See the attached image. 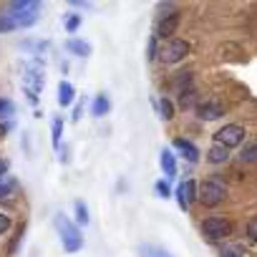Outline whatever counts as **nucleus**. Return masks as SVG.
I'll list each match as a JSON object with an SVG mask.
<instances>
[{"instance_id": "1", "label": "nucleus", "mask_w": 257, "mask_h": 257, "mask_svg": "<svg viewBox=\"0 0 257 257\" xmlns=\"http://www.w3.org/2000/svg\"><path fill=\"white\" fill-rule=\"evenodd\" d=\"M53 224L61 234V242H63V249L66 252H78L83 247V237H81V229L66 217V214H56L53 217Z\"/></svg>"}, {"instance_id": "2", "label": "nucleus", "mask_w": 257, "mask_h": 257, "mask_svg": "<svg viewBox=\"0 0 257 257\" xmlns=\"http://www.w3.org/2000/svg\"><path fill=\"white\" fill-rule=\"evenodd\" d=\"M199 202L207 204V207H217L227 199V187L219 182V179H207L199 184V192H197Z\"/></svg>"}, {"instance_id": "3", "label": "nucleus", "mask_w": 257, "mask_h": 257, "mask_svg": "<svg viewBox=\"0 0 257 257\" xmlns=\"http://www.w3.org/2000/svg\"><path fill=\"white\" fill-rule=\"evenodd\" d=\"M189 53V43L187 41H182V38H169L162 48H159V61L162 63H167V66H174V63H179L184 56Z\"/></svg>"}, {"instance_id": "4", "label": "nucleus", "mask_w": 257, "mask_h": 257, "mask_svg": "<svg viewBox=\"0 0 257 257\" xmlns=\"http://www.w3.org/2000/svg\"><path fill=\"white\" fill-rule=\"evenodd\" d=\"M232 232V222L227 217H207L202 222V234L209 239V242H219V239H227Z\"/></svg>"}, {"instance_id": "5", "label": "nucleus", "mask_w": 257, "mask_h": 257, "mask_svg": "<svg viewBox=\"0 0 257 257\" xmlns=\"http://www.w3.org/2000/svg\"><path fill=\"white\" fill-rule=\"evenodd\" d=\"M244 128L239 126V123H227V126H222L219 132L214 134V142L217 144H224L227 149H234V147H239L242 142H244Z\"/></svg>"}, {"instance_id": "6", "label": "nucleus", "mask_w": 257, "mask_h": 257, "mask_svg": "<svg viewBox=\"0 0 257 257\" xmlns=\"http://www.w3.org/2000/svg\"><path fill=\"white\" fill-rule=\"evenodd\" d=\"M197 192H199V187H197V182H192V179H187V182H182L179 187H177V202H179V209H189V204L194 202V199H199L197 197Z\"/></svg>"}, {"instance_id": "7", "label": "nucleus", "mask_w": 257, "mask_h": 257, "mask_svg": "<svg viewBox=\"0 0 257 257\" xmlns=\"http://www.w3.org/2000/svg\"><path fill=\"white\" fill-rule=\"evenodd\" d=\"M197 116H199L202 121H214V118L224 116V106L217 103V101H204V103H199Z\"/></svg>"}, {"instance_id": "8", "label": "nucleus", "mask_w": 257, "mask_h": 257, "mask_svg": "<svg viewBox=\"0 0 257 257\" xmlns=\"http://www.w3.org/2000/svg\"><path fill=\"white\" fill-rule=\"evenodd\" d=\"M13 21L18 23V28H28L38 21V8H26V11H11Z\"/></svg>"}, {"instance_id": "9", "label": "nucleus", "mask_w": 257, "mask_h": 257, "mask_svg": "<svg viewBox=\"0 0 257 257\" xmlns=\"http://www.w3.org/2000/svg\"><path fill=\"white\" fill-rule=\"evenodd\" d=\"M177 26H179V16H177V13H172V16L162 18V21H159V26H157V38H169V36H174Z\"/></svg>"}, {"instance_id": "10", "label": "nucleus", "mask_w": 257, "mask_h": 257, "mask_svg": "<svg viewBox=\"0 0 257 257\" xmlns=\"http://www.w3.org/2000/svg\"><path fill=\"white\" fill-rule=\"evenodd\" d=\"M174 149H177V152H182V154H184V159H187V162H192V164L199 159V149H197L192 142H187V139H174Z\"/></svg>"}, {"instance_id": "11", "label": "nucleus", "mask_w": 257, "mask_h": 257, "mask_svg": "<svg viewBox=\"0 0 257 257\" xmlns=\"http://www.w3.org/2000/svg\"><path fill=\"white\" fill-rule=\"evenodd\" d=\"M66 48L71 51V53H76V56H81V58H86V56H91V43H86V41H78V38H68L66 41Z\"/></svg>"}, {"instance_id": "12", "label": "nucleus", "mask_w": 257, "mask_h": 257, "mask_svg": "<svg viewBox=\"0 0 257 257\" xmlns=\"http://www.w3.org/2000/svg\"><path fill=\"white\" fill-rule=\"evenodd\" d=\"M207 159H209L212 164H224V162L229 159V149H227L224 144H214V147L207 152Z\"/></svg>"}, {"instance_id": "13", "label": "nucleus", "mask_w": 257, "mask_h": 257, "mask_svg": "<svg viewBox=\"0 0 257 257\" xmlns=\"http://www.w3.org/2000/svg\"><path fill=\"white\" fill-rule=\"evenodd\" d=\"M73 93H76V91H73V86H71L68 81H61V83H58V103H61L63 108L73 103Z\"/></svg>"}, {"instance_id": "14", "label": "nucleus", "mask_w": 257, "mask_h": 257, "mask_svg": "<svg viewBox=\"0 0 257 257\" xmlns=\"http://www.w3.org/2000/svg\"><path fill=\"white\" fill-rule=\"evenodd\" d=\"M162 169H164V174H167V179H172V177H177V159H174V154L172 152H162Z\"/></svg>"}, {"instance_id": "15", "label": "nucleus", "mask_w": 257, "mask_h": 257, "mask_svg": "<svg viewBox=\"0 0 257 257\" xmlns=\"http://www.w3.org/2000/svg\"><path fill=\"white\" fill-rule=\"evenodd\" d=\"M108 108H111V103H108V98L101 93V96H96V101H93V106H91V113H93L96 118H101V116L108 113Z\"/></svg>"}, {"instance_id": "16", "label": "nucleus", "mask_w": 257, "mask_h": 257, "mask_svg": "<svg viewBox=\"0 0 257 257\" xmlns=\"http://www.w3.org/2000/svg\"><path fill=\"white\" fill-rule=\"evenodd\" d=\"M159 111H162V118H164V121L174 118V106H172L169 98H162V101H159Z\"/></svg>"}, {"instance_id": "17", "label": "nucleus", "mask_w": 257, "mask_h": 257, "mask_svg": "<svg viewBox=\"0 0 257 257\" xmlns=\"http://www.w3.org/2000/svg\"><path fill=\"white\" fill-rule=\"evenodd\" d=\"M73 207H76V219H78V224H83V227H86V224H88V209H86V204L78 199Z\"/></svg>"}, {"instance_id": "18", "label": "nucleus", "mask_w": 257, "mask_h": 257, "mask_svg": "<svg viewBox=\"0 0 257 257\" xmlns=\"http://www.w3.org/2000/svg\"><path fill=\"white\" fill-rule=\"evenodd\" d=\"M53 149H58L61 147V132H63V121L61 118H53Z\"/></svg>"}, {"instance_id": "19", "label": "nucleus", "mask_w": 257, "mask_h": 257, "mask_svg": "<svg viewBox=\"0 0 257 257\" xmlns=\"http://www.w3.org/2000/svg\"><path fill=\"white\" fill-rule=\"evenodd\" d=\"M41 0H13V11H26V8H38Z\"/></svg>"}, {"instance_id": "20", "label": "nucleus", "mask_w": 257, "mask_h": 257, "mask_svg": "<svg viewBox=\"0 0 257 257\" xmlns=\"http://www.w3.org/2000/svg\"><path fill=\"white\" fill-rule=\"evenodd\" d=\"M16 113V106H13V101H8V98H0V116H13Z\"/></svg>"}, {"instance_id": "21", "label": "nucleus", "mask_w": 257, "mask_h": 257, "mask_svg": "<svg viewBox=\"0 0 257 257\" xmlns=\"http://www.w3.org/2000/svg\"><path fill=\"white\" fill-rule=\"evenodd\" d=\"M13 28H18V23L13 21V16H3V18H0V33H8Z\"/></svg>"}, {"instance_id": "22", "label": "nucleus", "mask_w": 257, "mask_h": 257, "mask_svg": "<svg viewBox=\"0 0 257 257\" xmlns=\"http://www.w3.org/2000/svg\"><path fill=\"white\" fill-rule=\"evenodd\" d=\"M78 26H81V16L71 13V16H68V21H66V31H68V33H76V31H78Z\"/></svg>"}, {"instance_id": "23", "label": "nucleus", "mask_w": 257, "mask_h": 257, "mask_svg": "<svg viewBox=\"0 0 257 257\" xmlns=\"http://www.w3.org/2000/svg\"><path fill=\"white\" fill-rule=\"evenodd\" d=\"M16 189V179H8L6 184L0 182V199H6V197H11V192Z\"/></svg>"}, {"instance_id": "24", "label": "nucleus", "mask_w": 257, "mask_h": 257, "mask_svg": "<svg viewBox=\"0 0 257 257\" xmlns=\"http://www.w3.org/2000/svg\"><path fill=\"white\" fill-rule=\"evenodd\" d=\"M254 159H257V144L244 147V152H242V162H254Z\"/></svg>"}, {"instance_id": "25", "label": "nucleus", "mask_w": 257, "mask_h": 257, "mask_svg": "<svg viewBox=\"0 0 257 257\" xmlns=\"http://www.w3.org/2000/svg\"><path fill=\"white\" fill-rule=\"evenodd\" d=\"M247 237H249L252 242H257V214L247 222Z\"/></svg>"}, {"instance_id": "26", "label": "nucleus", "mask_w": 257, "mask_h": 257, "mask_svg": "<svg viewBox=\"0 0 257 257\" xmlns=\"http://www.w3.org/2000/svg\"><path fill=\"white\" fill-rule=\"evenodd\" d=\"M179 96H182V98H179V101H182V108H189V106H192V98H194V93L187 88V91H182Z\"/></svg>"}, {"instance_id": "27", "label": "nucleus", "mask_w": 257, "mask_h": 257, "mask_svg": "<svg viewBox=\"0 0 257 257\" xmlns=\"http://www.w3.org/2000/svg\"><path fill=\"white\" fill-rule=\"evenodd\" d=\"M154 189H157V194H159V197H164V199H167V197L172 194V192H169V184H167V182H157V184H154Z\"/></svg>"}, {"instance_id": "28", "label": "nucleus", "mask_w": 257, "mask_h": 257, "mask_svg": "<svg viewBox=\"0 0 257 257\" xmlns=\"http://www.w3.org/2000/svg\"><path fill=\"white\" fill-rule=\"evenodd\" d=\"M23 232H26V224H21V227H18V232H16V237H13V244H11V252H16V249H18V244H21V239H23Z\"/></svg>"}, {"instance_id": "29", "label": "nucleus", "mask_w": 257, "mask_h": 257, "mask_svg": "<svg viewBox=\"0 0 257 257\" xmlns=\"http://www.w3.org/2000/svg\"><path fill=\"white\" fill-rule=\"evenodd\" d=\"M144 257H169V254L162 252V249H157V247H147L144 249Z\"/></svg>"}, {"instance_id": "30", "label": "nucleus", "mask_w": 257, "mask_h": 257, "mask_svg": "<svg viewBox=\"0 0 257 257\" xmlns=\"http://www.w3.org/2000/svg\"><path fill=\"white\" fill-rule=\"evenodd\" d=\"M8 229H11V217L0 212V234H3V232H8Z\"/></svg>"}, {"instance_id": "31", "label": "nucleus", "mask_w": 257, "mask_h": 257, "mask_svg": "<svg viewBox=\"0 0 257 257\" xmlns=\"http://www.w3.org/2000/svg\"><path fill=\"white\" fill-rule=\"evenodd\" d=\"M159 56V51H157V36H152V41H149V61H154Z\"/></svg>"}, {"instance_id": "32", "label": "nucleus", "mask_w": 257, "mask_h": 257, "mask_svg": "<svg viewBox=\"0 0 257 257\" xmlns=\"http://www.w3.org/2000/svg\"><path fill=\"white\" fill-rule=\"evenodd\" d=\"M8 169H11V164H8L6 159H0V174H6Z\"/></svg>"}, {"instance_id": "33", "label": "nucleus", "mask_w": 257, "mask_h": 257, "mask_svg": "<svg viewBox=\"0 0 257 257\" xmlns=\"http://www.w3.org/2000/svg\"><path fill=\"white\" fill-rule=\"evenodd\" d=\"M11 132V123H0V137H6Z\"/></svg>"}, {"instance_id": "34", "label": "nucleus", "mask_w": 257, "mask_h": 257, "mask_svg": "<svg viewBox=\"0 0 257 257\" xmlns=\"http://www.w3.org/2000/svg\"><path fill=\"white\" fill-rule=\"evenodd\" d=\"M68 3H71V6H88L86 0H68Z\"/></svg>"}, {"instance_id": "35", "label": "nucleus", "mask_w": 257, "mask_h": 257, "mask_svg": "<svg viewBox=\"0 0 257 257\" xmlns=\"http://www.w3.org/2000/svg\"><path fill=\"white\" fill-rule=\"evenodd\" d=\"M81 111H83V108H81V106H76V111H73V118H76V121L81 118Z\"/></svg>"}, {"instance_id": "36", "label": "nucleus", "mask_w": 257, "mask_h": 257, "mask_svg": "<svg viewBox=\"0 0 257 257\" xmlns=\"http://www.w3.org/2000/svg\"><path fill=\"white\" fill-rule=\"evenodd\" d=\"M222 257H239V254H234V252H227V254H222Z\"/></svg>"}]
</instances>
